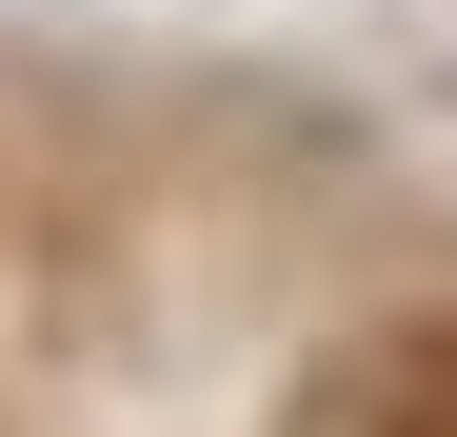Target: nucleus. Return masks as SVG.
<instances>
[{
  "mask_svg": "<svg viewBox=\"0 0 457 437\" xmlns=\"http://www.w3.org/2000/svg\"><path fill=\"white\" fill-rule=\"evenodd\" d=\"M398 378H437V398H457V318H418V338H398Z\"/></svg>",
  "mask_w": 457,
  "mask_h": 437,
  "instance_id": "f257e3e1",
  "label": "nucleus"
}]
</instances>
